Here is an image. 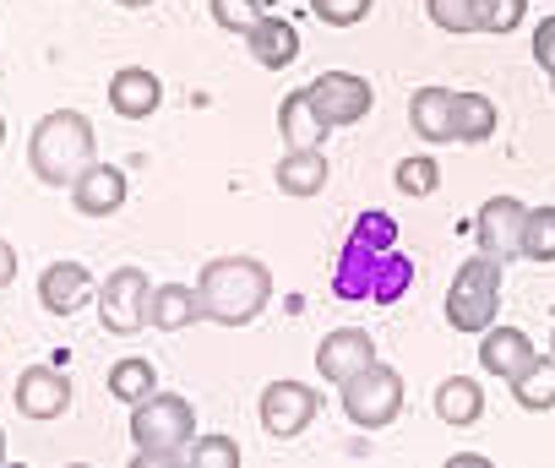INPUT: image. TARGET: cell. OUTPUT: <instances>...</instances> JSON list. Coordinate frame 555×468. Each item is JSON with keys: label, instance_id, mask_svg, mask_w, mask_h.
<instances>
[{"label": "cell", "instance_id": "1", "mask_svg": "<svg viewBox=\"0 0 555 468\" xmlns=\"http://www.w3.org/2000/svg\"><path fill=\"white\" fill-rule=\"evenodd\" d=\"M196 295H202V322L250 327L272 300V273L256 257H212L196 278Z\"/></svg>", "mask_w": 555, "mask_h": 468}, {"label": "cell", "instance_id": "2", "mask_svg": "<svg viewBox=\"0 0 555 468\" xmlns=\"http://www.w3.org/2000/svg\"><path fill=\"white\" fill-rule=\"evenodd\" d=\"M93 147H99V136H93V120L82 109H50L28 136V164L44 185L72 191L77 174L93 164Z\"/></svg>", "mask_w": 555, "mask_h": 468}, {"label": "cell", "instance_id": "3", "mask_svg": "<svg viewBox=\"0 0 555 468\" xmlns=\"http://www.w3.org/2000/svg\"><path fill=\"white\" fill-rule=\"evenodd\" d=\"M131 441H137V468H169L185 463V446L196 441V408L180 392H153L131 408Z\"/></svg>", "mask_w": 555, "mask_h": 468}, {"label": "cell", "instance_id": "4", "mask_svg": "<svg viewBox=\"0 0 555 468\" xmlns=\"http://www.w3.org/2000/svg\"><path fill=\"white\" fill-rule=\"evenodd\" d=\"M501 278H506V262L495 257H468L447 289V327L452 333H485L495 327V311H501Z\"/></svg>", "mask_w": 555, "mask_h": 468}, {"label": "cell", "instance_id": "5", "mask_svg": "<svg viewBox=\"0 0 555 468\" xmlns=\"http://www.w3.org/2000/svg\"><path fill=\"white\" fill-rule=\"evenodd\" d=\"M344 392V414L360 425V430H387L398 414H403V376L382 360H371L354 381L338 387Z\"/></svg>", "mask_w": 555, "mask_h": 468}, {"label": "cell", "instance_id": "6", "mask_svg": "<svg viewBox=\"0 0 555 468\" xmlns=\"http://www.w3.org/2000/svg\"><path fill=\"white\" fill-rule=\"evenodd\" d=\"M261 430L272 435V441H295V435H306L311 430V419L322 414V392L317 387H306V381H267L261 387Z\"/></svg>", "mask_w": 555, "mask_h": 468}, {"label": "cell", "instance_id": "7", "mask_svg": "<svg viewBox=\"0 0 555 468\" xmlns=\"http://www.w3.org/2000/svg\"><path fill=\"white\" fill-rule=\"evenodd\" d=\"M147 295H153V278L142 268L109 273V284L99 289V322H104V333H115V338L142 333L147 327Z\"/></svg>", "mask_w": 555, "mask_h": 468}, {"label": "cell", "instance_id": "8", "mask_svg": "<svg viewBox=\"0 0 555 468\" xmlns=\"http://www.w3.org/2000/svg\"><path fill=\"white\" fill-rule=\"evenodd\" d=\"M522 223H528V207H522L517 196H490V202H479V212H474V240H479L485 257L517 262V257H522Z\"/></svg>", "mask_w": 555, "mask_h": 468}, {"label": "cell", "instance_id": "9", "mask_svg": "<svg viewBox=\"0 0 555 468\" xmlns=\"http://www.w3.org/2000/svg\"><path fill=\"white\" fill-rule=\"evenodd\" d=\"M311 99H317V109L327 115L333 131L338 126H360L371 115V104H376V93H371V82L360 72H322L311 82Z\"/></svg>", "mask_w": 555, "mask_h": 468}, {"label": "cell", "instance_id": "10", "mask_svg": "<svg viewBox=\"0 0 555 468\" xmlns=\"http://www.w3.org/2000/svg\"><path fill=\"white\" fill-rule=\"evenodd\" d=\"M371 360H376V343H371L365 327H338V333H327V338L317 343V376H322L327 387L354 381Z\"/></svg>", "mask_w": 555, "mask_h": 468}, {"label": "cell", "instance_id": "11", "mask_svg": "<svg viewBox=\"0 0 555 468\" xmlns=\"http://www.w3.org/2000/svg\"><path fill=\"white\" fill-rule=\"evenodd\" d=\"M126 196H131L126 169H120V164H99V158H93V164L77 174V185H72V207H77L82 218H109V212L126 207Z\"/></svg>", "mask_w": 555, "mask_h": 468}, {"label": "cell", "instance_id": "12", "mask_svg": "<svg viewBox=\"0 0 555 468\" xmlns=\"http://www.w3.org/2000/svg\"><path fill=\"white\" fill-rule=\"evenodd\" d=\"M72 408V381L61 365H28L17 376V414L23 419H61Z\"/></svg>", "mask_w": 555, "mask_h": 468}, {"label": "cell", "instance_id": "13", "mask_svg": "<svg viewBox=\"0 0 555 468\" xmlns=\"http://www.w3.org/2000/svg\"><path fill=\"white\" fill-rule=\"evenodd\" d=\"M93 300V273L82 262H50L39 273V306L50 316H77Z\"/></svg>", "mask_w": 555, "mask_h": 468}, {"label": "cell", "instance_id": "14", "mask_svg": "<svg viewBox=\"0 0 555 468\" xmlns=\"http://www.w3.org/2000/svg\"><path fill=\"white\" fill-rule=\"evenodd\" d=\"M533 338L522 333V327H485L479 333V365H485V376H501V381H512V376H522L528 365H533Z\"/></svg>", "mask_w": 555, "mask_h": 468}, {"label": "cell", "instance_id": "15", "mask_svg": "<svg viewBox=\"0 0 555 468\" xmlns=\"http://www.w3.org/2000/svg\"><path fill=\"white\" fill-rule=\"evenodd\" d=\"M158 104H164V82L147 66H120L109 77V109L120 120H147V115H158Z\"/></svg>", "mask_w": 555, "mask_h": 468}, {"label": "cell", "instance_id": "16", "mask_svg": "<svg viewBox=\"0 0 555 468\" xmlns=\"http://www.w3.org/2000/svg\"><path fill=\"white\" fill-rule=\"evenodd\" d=\"M245 50L256 55V66H267V72H284V66H295L300 61V28L289 23V17H261L250 34H245Z\"/></svg>", "mask_w": 555, "mask_h": 468}, {"label": "cell", "instance_id": "17", "mask_svg": "<svg viewBox=\"0 0 555 468\" xmlns=\"http://www.w3.org/2000/svg\"><path fill=\"white\" fill-rule=\"evenodd\" d=\"M457 93L452 88H420L409 99V126L420 142H457Z\"/></svg>", "mask_w": 555, "mask_h": 468}, {"label": "cell", "instance_id": "18", "mask_svg": "<svg viewBox=\"0 0 555 468\" xmlns=\"http://www.w3.org/2000/svg\"><path fill=\"white\" fill-rule=\"evenodd\" d=\"M278 191L284 196H317V191H327V180H333V164H327V153L322 147H289L284 158H278Z\"/></svg>", "mask_w": 555, "mask_h": 468}, {"label": "cell", "instance_id": "19", "mask_svg": "<svg viewBox=\"0 0 555 468\" xmlns=\"http://www.w3.org/2000/svg\"><path fill=\"white\" fill-rule=\"evenodd\" d=\"M278 131H284L289 147H322L333 126H327V115L317 109L311 88H295V93L284 99V109H278Z\"/></svg>", "mask_w": 555, "mask_h": 468}, {"label": "cell", "instance_id": "20", "mask_svg": "<svg viewBox=\"0 0 555 468\" xmlns=\"http://www.w3.org/2000/svg\"><path fill=\"white\" fill-rule=\"evenodd\" d=\"M191 322H202V295H196L191 284H158V289L147 295V327L180 333V327H191Z\"/></svg>", "mask_w": 555, "mask_h": 468}, {"label": "cell", "instance_id": "21", "mask_svg": "<svg viewBox=\"0 0 555 468\" xmlns=\"http://www.w3.org/2000/svg\"><path fill=\"white\" fill-rule=\"evenodd\" d=\"M436 419L452 425V430H468L485 419V387L474 376H447L436 387Z\"/></svg>", "mask_w": 555, "mask_h": 468}, {"label": "cell", "instance_id": "22", "mask_svg": "<svg viewBox=\"0 0 555 468\" xmlns=\"http://www.w3.org/2000/svg\"><path fill=\"white\" fill-rule=\"evenodd\" d=\"M512 387V403L528 408V414H550L555 408V354H533V365L522 376L506 381Z\"/></svg>", "mask_w": 555, "mask_h": 468}, {"label": "cell", "instance_id": "23", "mask_svg": "<svg viewBox=\"0 0 555 468\" xmlns=\"http://www.w3.org/2000/svg\"><path fill=\"white\" fill-rule=\"evenodd\" d=\"M158 392V376H153V360H142V354H126V360H115L109 365V398L115 403H142V398H153Z\"/></svg>", "mask_w": 555, "mask_h": 468}, {"label": "cell", "instance_id": "24", "mask_svg": "<svg viewBox=\"0 0 555 468\" xmlns=\"http://www.w3.org/2000/svg\"><path fill=\"white\" fill-rule=\"evenodd\" d=\"M452 120H457V142H490L495 126H501V109L485 93H457V115Z\"/></svg>", "mask_w": 555, "mask_h": 468}, {"label": "cell", "instance_id": "25", "mask_svg": "<svg viewBox=\"0 0 555 468\" xmlns=\"http://www.w3.org/2000/svg\"><path fill=\"white\" fill-rule=\"evenodd\" d=\"M425 12H430V23L441 28V34H479V23H485V0H425Z\"/></svg>", "mask_w": 555, "mask_h": 468}, {"label": "cell", "instance_id": "26", "mask_svg": "<svg viewBox=\"0 0 555 468\" xmlns=\"http://www.w3.org/2000/svg\"><path fill=\"white\" fill-rule=\"evenodd\" d=\"M392 185H398L403 196H430V191L441 185V164H436L430 153H409V158H398Z\"/></svg>", "mask_w": 555, "mask_h": 468}, {"label": "cell", "instance_id": "27", "mask_svg": "<svg viewBox=\"0 0 555 468\" xmlns=\"http://www.w3.org/2000/svg\"><path fill=\"white\" fill-rule=\"evenodd\" d=\"M522 257H528V262H555V207H528Z\"/></svg>", "mask_w": 555, "mask_h": 468}, {"label": "cell", "instance_id": "28", "mask_svg": "<svg viewBox=\"0 0 555 468\" xmlns=\"http://www.w3.org/2000/svg\"><path fill=\"white\" fill-rule=\"evenodd\" d=\"M261 6H267V0H207L212 23H218L223 34H240V39H245V34H250V28L267 17Z\"/></svg>", "mask_w": 555, "mask_h": 468}, {"label": "cell", "instance_id": "29", "mask_svg": "<svg viewBox=\"0 0 555 468\" xmlns=\"http://www.w3.org/2000/svg\"><path fill=\"white\" fill-rule=\"evenodd\" d=\"M185 463L191 468H240L245 457H240V441H229V435H196V446L185 452Z\"/></svg>", "mask_w": 555, "mask_h": 468}, {"label": "cell", "instance_id": "30", "mask_svg": "<svg viewBox=\"0 0 555 468\" xmlns=\"http://www.w3.org/2000/svg\"><path fill=\"white\" fill-rule=\"evenodd\" d=\"M376 273H382V278H371V300H382V306H392V300L409 289V278H414V268H409L403 257H387V262H376Z\"/></svg>", "mask_w": 555, "mask_h": 468}, {"label": "cell", "instance_id": "31", "mask_svg": "<svg viewBox=\"0 0 555 468\" xmlns=\"http://www.w3.org/2000/svg\"><path fill=\"white\" fill-rule=\"evenodd\" d=\"M371 6H376V0H311V12H317L327 28H354V23L371 17Z\"/></svg>", "mask_w": 555, "mask_h": 468}, {"label": "cell", "instance_id": "32", "mask_svg": "<svg viewBox=\"0 0 555 468\" xmlns=\"http://www.w3.org/2000/svg\"><path fill=\"white\" fill-rule=\"evenodd\" d=\"M528 17V0H485V23L479 34H517Z\"/></svg>", "mask_w": 555, "mask_h": 468}, {"label": "cell", "instance_id": "33", "mask_svg": "<svg viewBox=\"0 0 555 468\" xmlns=\"http://www.w3.org/2000/svg\"><path fill=\"white\" fill-rule=\"evenodd\" d=\"M354 240H365V246H382V251H387V246H392V218H387V212H365V218H360V229H354Z\"/></svg>", "mask_w": 555, "mask_h": 468}, {"label": "cell", "instance_id": "34", "mask_svg": "<svg viewBox=\"0 0 555 468\" xmlns=\"http://www.w3.org/2000/svg\"><path fill=\"white\" fill-rule=\"evenodd\" d=\"M533 61L555 77V17H544V23L533 28Z\"/></svg>", "mask_w": 555, "mask_h": 468}, {"label": "cell", "instance_id": "35", "mask_svg": "<svg viewBox=\"0 0 555 468\" xmlns=\"http://www.w3.org/2000/svg\"><path fill=\"white\" fill-rule=\"evenodd\" d=\"M17 278V251H12V240H0V289H7Z\"/></svg>", "mask_w": 555, "mask_h": 468}, {"label": "cell", "instance_id": "36", "mask_svg": "<svg viewBox=\"0 0 555 468\" xmlns=\"http://www.w3.org/2000/svg\"><path fill=\"white\" fill-rule=\"evenodd\" d=\"M447 468H490V463L474 457V452H463V457H447Z\"/></svg>", "mask_w": 555, "mask_h": 468}, {"label": "cell", "instance_id": "37", "mask_svg": "<svg viewBox=\"0 0 555 468\" xmlns=\"http://www.w3.org/2000/svg\"><path fill=\"white\" fill-rule=\"evenodd\" d=\"M115 6H131V12H142V6H153V0H115Z\"/></svg>", "mask_w": 555, "mask_h": 468}, {"label": "cell", "instance_id": "38", "mask_svg": "<svg viewBox=\"0 0 555 468\" xmlns=\"http://www.w3.org/2000/svg\"><path fill=\"white\" fill-rule=\"evenodd\" d=\"M0 147H7V115H0Z\"/></svg>", "mask_w": 555, "mask_h": 468}, {"label": "cell", "instance_id": "39", "mask_svg": "<svg viewBox=\"0 0 555 468\" xmlns=\"http://www.w3.org/2000/svg\"><path fill=\"white\" fill-rule=\"evenodd\" d=\"M0 463H7V430H0Z\"/></svg>", "mask_w": 555, "mask_h": 468}, {"label": "cell", "instance_id": "40", "mask_svg": "<svg viewBox=\"0 0 555 468\" xmlns=\"http://www.w3.org/2000/svg\"><path fill=\"white\" fill-rule=\"evenodd\" d=\"M550 354H555V338H550Z\"/></svg>", "mask_w": 555, "mask_h": 468}, {"label": "cell", "instance_id": "41", "mask_svg": "<svg viewBox=\"0 0 555 468\" xmlns=\"http://www.w3.org/2000/svg\"><path fill=\"white\" fill-rule=\"evenodd\" d=\"M550 88H555V77H550Z\"/></svg>", "mask_w": 555, "mask_h": 468}]
</instances>
